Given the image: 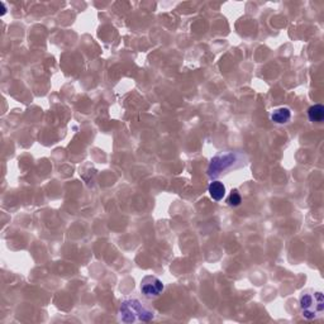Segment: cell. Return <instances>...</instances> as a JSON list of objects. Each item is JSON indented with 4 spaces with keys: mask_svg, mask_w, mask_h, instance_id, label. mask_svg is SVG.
Listing matches in <instances>:
<instances>
[{
    "mask_svg": "<svg viewBox=\"0 0 324 324\" xmlns=\"http://www.w3.org/2000/svg\"><path fill=\"white\" fill-rule=\"evenodd\" d=\"M154 318V313L149 312L138 300H125L120 305V320L124 323H133L136 320L149 322Z\"/></svg>",
    "mask_w": 324,
    "mask_h": 324,
    "instance_id": "obj_1",
    "label": "cell"
},
{
    "mask_svg": "<svg viewBox=\"0 0 324 324\" xmlns=\"http://www.w3.org/2000/svg\"><path fill=\"white\" fill-rule=\"evenodd\" d=\"M300 309L303 317L307 319H317L324 310V298L320 291L305 293L300 298Z\"/></svg>",
    "mask_w": 324,
    "mask_h": 324,
    "instance_id": "obj_2",
    "label": "cell"
},
{
    "mask_svg": "<svg viewBox=\"0 0 324 324\" xmlns=\"http://www.w3.org/2000/svg\"><path fill=\"white\" fill-rule=\"evenodd\" d=\"M238 160V155L232 154V152H228V154H223V155H218V156L214 157L211 160L210 165H209L208 168V175L210 178H215L219 174L226 171L227 168H229L231 166L234 165V162H237Z\"/></svg>",
    "mask_w": 324,
    "mask_h": 324,
    "instance_id": "obj_3",
    "label": "cell"
},
{
    "mask_svg": "<svg viewBox=\"0 0 324 324\" xmlns=\"http://www.w3.org/2000/svg\"><path fill=\"white\" fill-rule=\"evenodd\" d=\"M163 288L162 281L155 276H146L141 284V291L146 298H156L162 293Z\"/></svg>",
    "mask_w": 324,
    "mask_h": 324,
    "instance_id": "obj_4",
    "label": "cell"
},
{
    "mask_svg": "<svg viewBox=\"0 0 324 324\" xmlns=\"http://www.w3.org/2000/svg\"><path fill=\"white\" fill-rule=\"evenodd\" d=\"M209 194L215 202H221L226 197V186L221 181H213L209 185Z\"/></svg>",
    "mask_w": 324,
    "mask_h": 324,
    "instance_id": "obj_5",
    "label": "cell"
},
{
    "mask_svg": "<svg viewBox=\"0 0 324 324\" xmlns=\"http://www.w3.org/2000/svg\"><path fill=\"white\" fill-rule=\"evenodd\" d=\"M308 118L313 123H322L324 119V106L322 104H315L308 111Z\"/></svg>",
    "mask_w": 324,
    "mask_h": 324,
    "instance_id": "obj_6",
    "label": "cell"
},
{
    "mask_svg": "<svg viewBox=\"0 0 324 324\" xmlns=\"http://www.w3.org/2000/svg\"><path fill=\"white\" fill-rule=\"evenodd\" d=\"M291 118V112L289 108H278L275 109L274 113L271 114V119L277 124H284L288 123Z\"/></svg>",
    "mask_w": 324,
    "mask_h": 324,
    "instance_id": "obj_7",
    "label": "cell"
},
{
    "mask_svg": "<svg viewBox=\"0 0 324 324\" xmlns=\"http://www.w3.org/2000/svg\"><path fill=\"white\" fill-rule=\"evenodd\" d=\"M227 203H228L231 207H238V205L242 203V198H241L240 192L237 191V190H233V191L231 192V195L228 197V200H227Z\"/></svg>",
    "mask_w": 324,
    "mask_h": 324,
    "instance_id": "obj_8",
    "label": "cell"
}]
</instances>
